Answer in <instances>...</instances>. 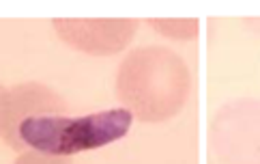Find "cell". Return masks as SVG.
<instances>
[{"instance_id":"6da1fadb","label":"cell","mask_w":260,"mask_h":164,"mask_svg":"<svg viewBox=\"0 0 260 164\" xmlns=\"http://www.w3.org/2000/svg\"><path fill=\"white\" fill-rule=\"evenodd\" d=\"M189 93V74L181 57L170 50H136L118 71V95L127 111L144 121L170 119Z\"/></svg>"},{"instance_id":"7a4b0ae2","label":"cell","mask_w":260,"mask_h":164,"mask_svg":"<svg viewBox=\"0 0 260 164\" xmlns=\"http://www.w3.org/2000/svg\"><path fill=\"white\" fill-rule=\"evenodd\" d=\"M134 115L127 108H112L84 117L41 115L20 123V139L48 156H71L110 145L129 132Z\"/></svg>"}]
</instances>
